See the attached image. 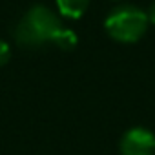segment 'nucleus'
<instances>
[{"label":"nucleus","instance_id":"423d86ee","mask_svg":"<svg viewBox=\"0 0 155 155\" xmlns=\"http://www.w3.org/2000/svg\"><path fill=\"white\" fill-rule=\"evenodd\" d=\"M9 58H11V49H9V46H8L4 40H0V68L6 66V64L9 62Z\"/></svg>","mask_w":155,"mask_h":155},{"label":"nucleus","instance_id":"f03ea898","mask_svg":"<svg viewBox=\"0 0 155 155\" xmlns=\"http://www.w3.org/2000/svg\"><path fill=\"white\" fill-rule=\"evenodd\" d=\"M148 15L137 8V6H120L115 8L104 20V28L106 33L117 40V42H124V44H131L137 42L139 38H142V35L148 29Z\"/></svg>","mask_w":155,"mask_h":155},{"label":"nucleus","instance_id":"0eeeda50","mask_svg":"<svg viewBox=\"0 0 155 155\" xmlns=\"http://www.w3.org/2000/svg\"><path fill=\"white\" fill-rule=\"evenodd\" d=\"M146 15H148V20H150L151 24H155V2L150 6V9H148V13H146Z\"/></svg>","mask_w":155,"mask_h":155},{"label":"nucleus","instance_id":"7ed1b4c3","mask_svg":"<svg viewBox=\"0 0 155 155\" xmlns=\"http://www.w3.org/2000/svg\"><path fill=\"white\" fill-rule=\"evenodd\" d=\"M120 155H155V133L146 128L128 130L119 144Z\"/></svg>","mask_w":155,"mask_h":155},{"label":"nucleus","instance_id":"39448f33","mask_svg":"<svg viewBox=\"0 0 155 155\" xmlns=\"http://www.w3.org/2000/svg\"><path fill=\"white\" fill-rule=\"evenodd\" d=\"M77 42H79V40H77V33L71 31V29H66V28H62V29L57 33L55 40H53V44H55L57 48L64 49V51L75 49V48H77Z\"/></svg>","mask_w":155,"mask_h":155},{"label":"nucleus","instance_id":"f257e3e1","mask_svg":"<svg viewBox=\"0 0 155 155\" xmlns=\"http://www.w3.org/2000/svg\"><path fill=\"white\" fill-rule=\"evenodd\" d=\"M62 29L58 17L46 6H33L24 13L15 28V38L22 48L37 49L44 44H53L57 33Z\"/></svg>","mask_w":155,"mask_h":155},{"label":"nucleus","instance_id":"20e7f679","mask_svg":"<svg viewBox=\"0 0 155 155\" xmlns=\"http://www.w3.org/2000/svg\"><path fill=\"white\" fill-rule=\"evenodd\" d=\"M90 6V0H57L58 13L66 18H81Z\"/></svg>","mask_w":155,"mask_h":155}]
</instances>
